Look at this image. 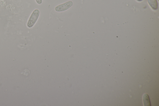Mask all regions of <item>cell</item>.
I'll use <instances>...</instances> for the list:
<instances>
[{
  "label": "cell",
  "mask_w": 159,
  "mask_h": 106,
  "mask_svg": "<svg viewBox=\"0 0 159 106\" xmlns=\"http://www.w3.org/2000/svg\"><path fill=\"white\" fill-rule=\"evenodd\" d=\"M40 14L39 10L36 9L32 13L27 23V26L28 28L32 27L36 23Z\"/></svg>",
  "instance_id": "obj_1"
},
{
  "label": "cell",
  "mask_w": 159,
  "mask_h": 106,
  "mask_svg": "<svg viewBox=\"0 0 159 106\" xmlns=\"http://www.w3.org/2000/svg\"><path fill=\"white\" fill-rule=\"evenodd\" d=\"M73 5V2L72 1H69L57 6L55 7V9L57 12H63L69 9Z\"/></svg>",
  "instance_id": "obj_2"
},
{
  "label": "cell",
  "mask_w": 159,
  "mask_h": 106,
  "mask_svg": "<svg viewBox=\"0 0 159 106\" xmlns=\"http://www.w3.org/2000/svg\"><path fill=\"white\" fill-rule=\"evenodd\" d=\"M148 2L151 7L153 10H157L158 9V4L157 0H147Z\"/></svg>",
  "instance_id": "obj_3"
},
{
  "label": "cell",
  "mask_w": 159,
  "mask_h": 106,
  "mask_svg": "<svg viewBox=\"0 0 159 106\" xmlns=\"http://www.w3.org/2000/svg\"><path fill=\"white\" fill-rule=\"evenodd\" d=\"M143 100L144 106H150L151 105L149 96L147 94H145L143 95Z\"/></svg>",
  "instance_id": "obj_4"
},
{
  "label": "cell",
  "mask_w": 159,
  "mask_h": 106,
  "mask_svg": "<svg viewBox=\"0 0 159 106\" xmlns=\"http://www.w3.org/2000/svg\"><path fill=\"white\" fill-rule=\"evenodd\" d=\"M36 2L39 4H41L42 2V0H35Z\"/></svg>",
  "instance_id": "obj_5"
},
{
  "label": "cell",
  "mask_w": 159,
  "mask_h": 106,
  "mask_svg": "<svg viewBox=\"0 0 159 106\" xmlns=\"http://www.w3.org/2000/svg\"><path fill=\"white\" fill-rule=\"evenodd\" d=\"M137 0L138 1H142L143 0Z\"/></svg>",
  "instance_id": "obj_6"
}]
</instances>
